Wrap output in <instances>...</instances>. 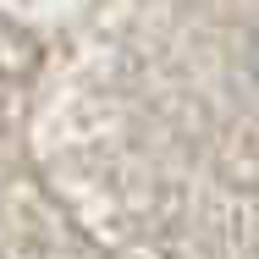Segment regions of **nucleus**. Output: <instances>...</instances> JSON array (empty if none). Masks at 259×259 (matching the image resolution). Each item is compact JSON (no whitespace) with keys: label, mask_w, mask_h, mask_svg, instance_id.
I'll use <instances>...</instances> for the list:
<instances>
[{"label":"nucleus","mask_w":259,"mask_h":259,"mask_svg":"<svg viewBox=\"0 0 259 259\" xmlns=\"http://www.w3.org/2000/svg\"><path fill=\"white\" fill-rule=\"evenodd\" d=\"M254 72H259V33H254Z\"/></svg>","instance_id":"nucleus-1"}]
</instances>
